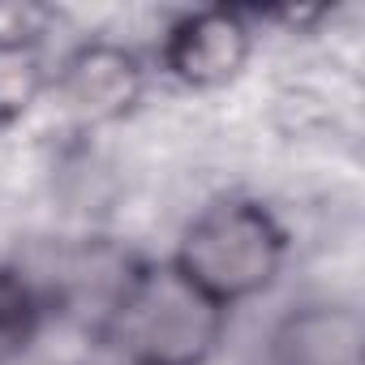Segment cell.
<instances>
[{"mask_svg":"<svg viewBox=\"0 0 365 365\" xmlns=\"http://www.w3.org/2000/svg\"><path fill=\"white\" fill-rule=\"evenodd\" d=\"M146 86H150L146 61L129 43L103 39V35L73 43L52 69V91L78 125L129 120L142 108Z\"/></svg>","mask_w":365,"mask_h":365,"instance_id":"obj_4","label":"cell"},{"mask_svg":"<svg viewBox=\"0 0 365 365\" xmlns=\"http://www.w3.org/2000/svg\"><path fill=\"white\" fill-rule=\"evenodd\" d=\"M52 91V61L43 48H0V129L22 125Z\"/></svg>","mask_w":365,"mask_h":365,"instance_id":"obj_7","label":"cell"},{"mask_svg":"<svg viewBox=\"0 0 365 365\" xmlns=\"http://www.w3.org/2000/svg\"><path fill=\"white\" fill-rule=\"evenodd\" d=\"M288 245V228L267 202L250 194H220L194 211L168 258L190 284L232 314L237 305L275 288Z\"/></svg>","mask_w":365,"mask_h":365,"instance_id":"obj_2","label":"cell"},{"mask_svg":"<svg viewBox=\"0 0 365 365\" xmlns=\"http://www.w3.org/2000/svg\"><path fill=\"white\" fill-rule=\"evenodd\" d=\"M43 314H48V297L39 292V284L22 267L0 262V365H9L35 344Z\"/></svg>","mask_w":365,"mask_h":365,"instance_id":"obj_6","label":"cell"},{"mask_svg":"<svg viewBox=\"0 0 365 365\" xmlns=\"http://www.w3.org/2000/svg\"><path fill=\"white\" fill-rule=\"evenodd\" d=\"M228 318L172 258H138L116 275L99 331L146 365H207L228 335Z\"/></svg>","mask_w":365,"mask_h":365,"instance_id":"obj_1","label":"cell"},{"mask_svg":"<svg viewBox=\"0 0 365 365\" xmlns=\"http://www.w3.org/2000/svg\"><path fill=\"white\" fill-rule=\"evenodd\" d=\"M69 365H146V361H142V356H133L120 339H112V335L95 331V335H91V344H86Z\"/></svg>","mask_w":365,"mask_h":365,"instance_id":"obj_9","label":"cell"},{"mask_svg":"<svg viewBox=\"0 0 365 365\" xmlns=\"http://www.w3.org/2000/svg\"><path fill=\"white\" fill-rule=\"evenodd\" d=\"M258 43V22L245 9L202 5L176 14L155 48V65L185 91H220L232 86Z\"/></svg>","mask_w":365,"mask_h":365,"instance_id":"obj_3","label":"cell"},{"mask_svg":"<svg viewBox=\"0 0 365 365\" xmlns=\"http://www.w3.org/2000/svg\"><path fill=\"white\" fill-rule=\"evenodd\" d=\"M56 14L31 0H0V48H43Z\"/></svg>","mask_w":365,"mask_h":365,"instance_id":"obj_8","label":"cell"},{"mask_svg":"<svg viewBox=\"0 0 365 365\" xmlns=\"http://www.w3.org/2000/svg\"><path fill=\"white\" fill-rule=\"evenodd\" d=\"M267 365H365V318L348 301H305L288 309L267 348Z\"/></svg>","mask_w":365,"mask_h":365,"instance_id":"obj_5","label":"cell"}]
</instances>
